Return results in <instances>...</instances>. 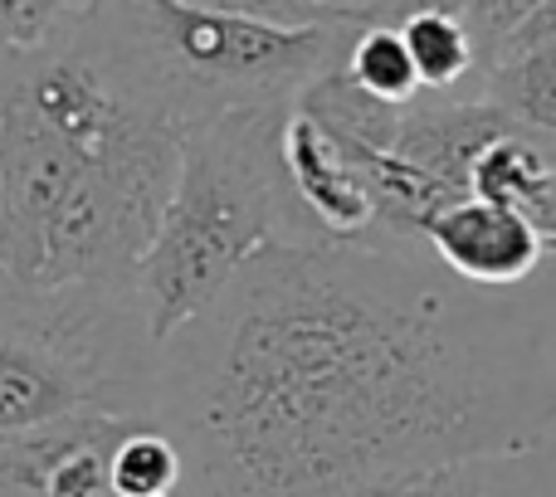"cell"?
Returning <instances> with one entry per match:
<instances>
[{"label": "cell", "instance_id": "cell-13", "mask_svg": "<svg viewBox=\"0 0 556 497\" xmlns=\"http://www.w3.org/2000/svg\"><path fill=\"white\" fill-rule=\"evenodd\" d=\"M181 5L215 10V15H235V20H260V25H278V29L371 20V15H362V10H342V5H327V0H181Z\"/></svg>", "mask_w": 556, "mask_h": 497}, {"label": "cell", "instance_id": "cell-10", "mask_svg": "<svg viewBox=\"0 0 556 497\" xmlns=\"http://www.w3.org/2000/svg\"><path fill=\"white\" fill-rule=\"evenodd\" d=\"M415 54L425 93H459V88L483 78V54L473 39L469 20L454 10H410L395 20Z\"/></svg>", "mask_w": 556, "mask_h": 497}, {"label": "cell", "instance_id": "cell-16", "mask_svg": "<svg viewBox=\"0 0 556 497\" xmlns=\"http://www.w3.org/2000/svg\"><path fill=\"white\" fill-rule=\"evenodd\" d=\"M522 215L538 225L547 248H556V166H547V171L538 176V186H532L528 201H522Z\"/></svg>", "mask_w": 556, "mask_h": 497}, {"label": "cell", "instance_id": "cell-11", "mask_svg": "<svg viewBox=\"0 0 556 497\" xmlns=\"http://www.w3.org/2000/svg\"><path fill=\"white\" fill-rule=\"evenodd\" d=\"M342 64L366 93L386 98L395 107H410L425 98L420 68H415V54L395 20H366V25H356V35L346 39Z\"/></svg>", "mask_w": 556, "mask_h": 497}, {"label": "cell", "instance_id": "cell-3", "mask_svg": "<svg viewBox=\"0 0 556 497\" xmlns=\"http://www.w3.org/2000/svg\"><path fill=\"white\" fill-rule=\"evenodd\" d=\"M288 107H250L186 132L172 201L137 273L156 342L211 313L254 254L317 244L283 166Z\"/></svg>", "mask_w": 556, "mask_h": 497}, {"label": "cell", "instance_id": "cell-4", "mask_svg": "<svg viewBox=\"0 0 556 497\" xmlns=\"http://www.w3.org/2000/svg\"><path fill=\"white\" fill-rule=\"evenodd\" d=\"M356 25L366 20L278 29L181 0H84L74 15V29L108 74L186 132L250 107L298 103L346 54Z\"/></svg>", "mask_w": 556, "mask_h": 497}, {"label": "cell", "instance_id": "cell-12", "mask_svg": "<svg viewBox=\"0 0 556 497\" xmlns=\"http://www.w3.org/2000/svg\"><path fill=\"white\" fill-rule=\"evenodd\" d=\"M181 483H186L181 444L156 420L132 424V430L117 439V449H113L117 497H166V493H181Z\"/></svg>", "mask_w": 556, "mask_h": 497}, {"label": "cell", "instance_id": "cell-9", "mask_svg": "<svg viewBox=\"0 0 556 497\" xmlns=\"http://www.w3.org/2000/svg\"><path fill=\"white\" fill-rule=\"evenodd\" d=\"M362 497H556V444L547 439L532 449L405 473Z\"/></svg>", "mask_w": 556, "mask_h": 497}, {"label": "cell", "instance_id": "cell-8", "mask_svg": "<svg viewBox=\"0 0 556 497\" xmlns=\"http://www.w3.org/2000/svg\"><path fill=\"white\" fill-rule=\"evenodd\" d=\"M479 93L532 132H556V0L489 59Z\"/></svg>", "mask_w": 556, "mask_h": 497}, {"label": "cell", "instance_id": "cell-5", "mask_svg": "<svg viewBox=\"0 0 556 497\" xmlns=\"http://www.w3.org/2000/svg\"><path fill=\"white\" fill-rule=\"evenodd\" d=\"M162 342L137 288L0 273V439L74 420H156Z\"/></svg>", "mask_w": 556, "mask_h": 497}, {"label": "cell", "instance_id": "cell-1", "mask_svg": "<svg viewBox=\"0 0 556 497\" xmlns=\"http://www.w3.org/2000/svg\"><path fill=\"white\" fill-rule=\"evenodd\" d=\"M156 424L181 497H362L547 444L556 356L528 307L430 248L274 244L162 342Z\"/></svg>", "mask_w": 556, "mask_h": 497}, {"label": "cell", "instance_id": "cell-6", "mask_svg": "<svg viewBox=\"0 0 556 497\" xmlns=\"http://www.w3.org/2000/svg\"><path fill=\"white\" fill-rule=\"evenodd\" d=\"M283 166L317 240L381 244V205H376L371 181L356 171L342 142L298 103L288 107L283 123Z\"/></svg>", "mask_w": 556, "mask_h": 497}, {"label": "cell", "instance_id": "cell-17", "mask_svg": "<svg viewBox=\"0 0 556 497\" xmlns=\"http://www.w3.org/2000/svg\"><path fill=\"white\" fill-rule=\"evenodd\" d=\"M473 0H391V15L386 20H401L410 10H454V15H469Z\"/></svg>", "mask_w": 556, "mask_h": 497}, {"label": "cell", "instance_id": "cell-18", "mask_svg": "<svg viewBox=\"0 0 556 497\" xmlns=\"http://www.w3.org/2000/svg\"><path fill=\"white\" fill-rule=\"evenodd\" d=\"M356 5H362V10H371L376 20H386V15H391V0H356Z\"/></svg>", "mask_w": 556, "mask_h": 497}, {"label": "cell", "instance_id": "cell-7", "mask_svg": "<svg viewBox=\"0 0 556 497\" xmlns=\"http://www.w3.org/2000/svg\"><path fill=\"white\" fill-rule=\"evenodd\" d=\"M425 248L450 268L454 278L473 288H503L522 283L538 273L547 240L538 234V225L518 211V205H498L483 195H464V201L444 205L430 225H425Z\"/></svg>", "mask_w": 556, "mask_h": 497}, {"label": "cell", "instance_id": "cell-2", "mask_svg": "<svg viewBox=\"0 0 556 497\" xmlns=\"http://www.w3.org/2000/svg\"><path fill=\"white\" fill-rule=\"evenodd\" d=\"M186 127L137 103L68 20L0 54V273L29 288H137Z\"/></svg>", "mask_w": 556, "mask_h": 497}, {"label": "cell", "instance_id": "cell-15", "mask_svg": "<svg viewBox=\"0 0 556 497\" xmlns=\"http://www.w3.org/2000/svg\"><path fill=\"white\" fill-rule=\"evenodd\" d=\"M547 5V0H473L469 5V29H473V39H479V54H483V68H489V59L498 54L503 44H508L513 35H518L522 25H528L538 10ZM483 84V78H479Z\"/></svg>", "mask_w": 556, "mask_h": 497}, {"label": "cell", "instance_id": "cell-19", "mask_svg": "<svg viewBox=\"0 0 556 497\" xmlns=\"http://www.w3.org/2000/svg\"><path fill=\"white\" fill-rule=\"evenodd\" d=\"M166 497H181V493H166Z\"/></svg>", "mask_w": 556, "mask_h": 497}, {"label": "cell", "instance_id": "cell-14", "mask_svg": "<svg viewBox=\"0 0 556 497\" xmlns=\"http://www.w3.org/2000/svg\"><path fill=\"white\" fill-rule=\"evenodd\" d=\"M84 10V0H0V54L39 49Z\"/></svg>", "mask_w": 556, "mask_h": 497}]
</instances>
